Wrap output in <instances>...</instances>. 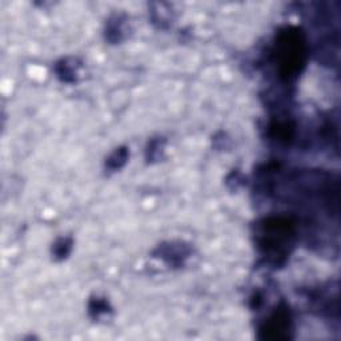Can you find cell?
Returning a JSON list of instances; mask_svg holds the SVG:
<instances>
[{
    "label": "cell",
    "instance_id": "277c9868",
    "mask_svg": "<svg viewBox=\"0 0 341 341\" xmlns=\"http://www.w3.org/2000/svg\"><path fill=\"white\" fill-rule=\"evenodd\" d=\"M71 247H72V244L68 239H60L55 244V256L58 259H66L71 252Z\"/></svg>",
    "mask_w": 341,
    "mask_h": 341
},
{
    "label": "cell",
    "instance_id": "7a4b0ae2",
    "mask_svg": "<svg viewBox=\"0 0 341 341\" xmlns=\"http://www.w3.org/2000/svg\"><path fill=\"white\" fill-rule=\"evenodd\" d=\"M58 75L63 82H73L76 76L75 60H63L58 64Z\"/></svg>",
    "mask_w": 341,
    "mask_h": 341
},
{
    "label": "cell",
    "instance_id": "5b68a950",
    "mask_svg": "<svg viewBox=\"0 0 341 341\" xmlns=\"http://www.w3.org/2000/svg\"><path fill=\"white\" fill-rule=\"evenodd\" d=\"M89 311L93 315V317H99L102 313H107L109 311L108 302L104 301V300H100V298H96L89 305Z\"/></svg>",
    "mask_w": 341,
    "mask_h": 341
},
{
    "label": "cell",
    "instance_id": "6da1fadb",
    "mask_svg": "<svg viewBox=\"0 0 341 341\" xmlns=\"http://www.w3.org/2000/svg\"><path fill=\"white\" fill-rule=\"evenodd\" d=\"M160 256L161 259H164L169 264H180L184 259L188 257V250L184 248L181 244H177V245L169 244V245L161 247Z\"/></svg>",
    "mask_w": 341,
    "mask_h": 341
},
{
    "label": "cell",
    "instance_id": "3957f363",
    "mask_svg": "<svg viewBox=\"0 0 341 341\" xmlns=\"http://www.w3.org/2000/svg\"><path fill=\"white\" fill-rule=\"evenodd\" d=\"M128 159V151L127 148H119L113 154L109 156L107 160V167L109 169H119L125 164V161Z\"/></svg>",
    "mask_w": 341,
    "mask_h": 341
}]
</instances>
